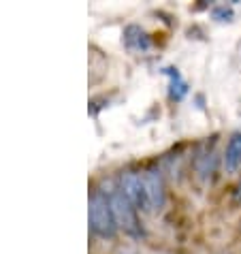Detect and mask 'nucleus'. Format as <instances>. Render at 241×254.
I'll list each match as a JSON object with an SVG mask.
<instances>
[{"mask_svg": "<svg viewBox=\"0 0 241 254\" xmlns=\"http://www.w3.org/2000/svg\"><path fill=\"white\" fill-rule=\"evenodd\" d=\"M165 73L171 77V96L175 101H180V98L186 96L188 86H186V81L181 79V75L177 73V68H165Z\"/></svg>", "mask_w": 241, "mask_h": 254, "instance_id": "7", "label": "nucleus"}, {"mask_svg": "<svg viewBox=\"0 0 241 254\" xmlns=\"http://www.w3.org/2000/svg\"><path fill=\"white\" fill-rule=\"evenodd\" d=\"M143 180V192H145V209L156 211L165 205V184L156 169H147L145 173H141Z\"/></svg>", "mask_w": 241, "mask_h": 254, "instance_id": "3", "label": "nucleus"}, {"mask_svg": "<svg viewBox=\"0 0 241 254\" xmlns=\"http://www.w3.org/2000/svg\"><path fill=\"white\" fill-rule=\"evenodd\" d=\"M109 205L118 227H122L130 235H139L141 229H139L137 214H134V205L128 201V196L122 192V188H113L109 192Z\"/></svg>", "mask_w": 241, "mask_h": 254, "instance_id": "2", "label": "nucleus"}, {"mask_svg": "<svg viewBox=\"0 0 241 254\" xmlns=\"http://www.w3.org/2000/svg\"><path fill=\"white\" fill-rule=\"evenodd\" d=\"M211 15H214L218 22H226V19L233 17V9L231 6H216V9L211 11Z\"/></svg>", "mask_w": 241, "mask_h": 254, "instance_id": "8", "label": "nucleus"}, {"mask_svg": "<svg viewBox=\"0 0 241 254\" xmlns=\"http://www.w3.org/2000/svg\"><path fill=\"white\" fill-rule=\"evenodd\" d=\"M124 41L126 45L132 47V49H141V52H145V49H150V37H147V32L143 28L139 26H128L124 32Z\"/></svg>", "mask_w": 241, "mask_h": 254, "instance_id": "6", "label": "nucleus"}, {"mask_svg": "<svg viewBox=\"0 0 241 254\" xmlns=\"http://www.w3.org/2000/svg\"><path fill=\"white\" fill-rule=\"evenodd\" d=\"M122 192L128 196V201L134 207L145 209V192H143V180H141V173L126 171L122 175Z\"/></svg>", "mask_w": 241, "mask_h": 254, "instance_id": "4", "label": "nucleus"}, {"mask_svg": "<svg viewBox=\"0 0 241 254\" xmlns=\"http://www.w3.org/2000/svg\"><path fill=\"white\" fill-rule=\"evenodd\" d=\"M90 227L101 237H111L116 233V218L109 205V196H105L101 190H94L90 196Z\"/></svg>", "mask_w": 241, "mask_h": 254, "instance_id": "1", "label": "nucleus"}, {"mask_svg": "<svg viewBox=\"0 0 241 254\" xmlns=\"http://www.w3.org/2000/svg\"><path fill=\"white\" fill-rule=\"evenodd\" d=\"M224 167L229 173H237L241 169V132L233 135L224 152Z\"/></svg>", "mask_w": 241, "mask_h": 254, "instance_id": "5", "label": "nucleus"}]
</instances>
